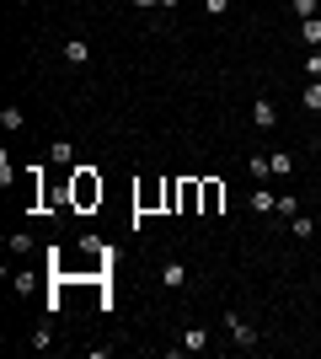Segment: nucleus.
Segmentation results:
<instances>
[{
    "label": "nucleus",
    "instance_id": "nucleus-11",
    "mask_svg": "<svg viewBox=\"0 0 321 359\" xmlns=\"http://www.w3.org/2000/svg\"><path fill=\"white\" fill-rule=\"evenodd\" d=\"M290 231L300 241H311V236H316V220H311V215H290Z\"/></svg>",
    "mask_w": 321,
    "mask_h": 359
},
{
    "label": "nucleus",
    "instance_id": "nucleus-8",
    "mask_svg": "<svg viewBox=\"0 0 321 359\" xmlns=\"http://www.w3.org/2000/svg\"><path fill=\"white\" fill-rule=\"evenodd\" d=\"M187 285V269L171 257V263H161V290H183Z\"/></svg>",
    "mask_w": 321,
    "mask_h": 359
},
{
    "label": "nucleus",
    "instance_id": "nucleus-19",
    "mask_svg": "<svg viewBox=\"0 0 321 359\" xmlns=\"http://www.w3.org/2000/svg\"><path fill=\"white\" fill-rule=\"evenodd\" d=\"M22 123H27V118H22V107H6V113H0V129H22Z\"/></svg>",
    "mask_w": 321,
    "mask_h": 359
},
{
    "label": "nucleus",
    "instance_id": "nucleus-21",
    "mask_svg": "<svg viewBox=\"0 0 321 359\" xmlns=\"http://www.w3.org/2000/svg\"><path fill=\"white\" fill-rule=\"evenodd\" d=\"M204 11H209V16H225V11H230V0H204Z\"/></svg>",
    "mask_w": 321,
    "mask_h": 359
},
{
    "label": "nucleus",
    "instance_id": "nucleus-14",
    "mask_svg": "<svg viewBox=\"0 0 321 359\" xmlns=\"http://www.w3.org/2000/svg\"><path fill=\"white\" fill-rule=\"evenodd\" d=\"M294 22H306V16H321V0H290Z\"/></svg>",
    "mask_w": 321,
    "mask_h": 359
},
{
    "label": "nucleus",
    "instance_id": "nucleus-23",
    "mask_svg": "<svg viewBox=\"0 0 321 359\" xmlns=\"http://www.w3.org/2000/svg\"><path fill=\"white\" fill-rule=\"evenodd\" d=\"M177 6H183V0H161V11H177Z\"/></svg>",
    "mask_w": 321,
    "mask_h": 359
},
{
    "label": "nucleus",
    "instance_id": "nucleus-1",
    "mask_svg": "<svg viewBox=\"0 0 321 359\" xmlns=\"http://www.w3.org/2000/svg\"><path fill=\"white\" fill-rule=\"evenodd\" d=\"M70 188H76V204H80V210L102 198V177H97L92 166H76V172H70Z\"/></svg>",
    "mask_w": 321,
    "mask_h": 359
},
{
    "label": "nucleus",
    "instance_id": "nucleus-16",
    "mask_svg": "<svg viewBox=\"0 0 321 359\" xmlns=\"http://www.w3.org/2000/svg\"><path fill=\"white\" fill-rule=\"evenodd\" d=\"M76 161V145H70V140H59V145H54V166H70Z\"/></svg>",
    "mask_w": 321,
    "mask_h": 359
},
{
    "label": "nucleus",
    "instance_id": "nucleus-7",
    "mask_svg": "<svg viewBox=\"0 0 321 359\" xmlns=\"http://www.w3.org/2000/svg\"><path fill=\"white\" fill-rule=\"evenodd\" d=\"M177 348H183V354H204V348H209V332H204V327H183Z\"/></svg>",
    "mask_w": 321,
    "mask_h": 359
},
{
    "label": "nucleus",
    "instance_id": "nucleus-3",
    "mask_svg": "<svg viewBox=\"0 0 321 359\" xmlns=\"http://www.w3.org/2000/svg\"><path fill=\"white\" fill-rule=\"evenodd\" d=\"M59 60H64V65H76V70H80V65L92 60V43H86V38H64V43H59Z\"/></svg>",
    "mask_w": 321,
    "mask_h": 359
},
{
    "label": "nucleus",
    "instance_id": "nucleus-4",
    "mask_svg": "<svg viewBox=\"0 0 321 359\" xmlns=\"http://www.w3.org/2000/svg\"><path fill=\"white\" fill-rule=\"evenodd\" d=\"M220 204H225V182H220V177H204V204H199V215H220Z\"/></svg>",
    "mask_w": 321,
    "mask_h": 359
},
{
    "label": "nucleus",
    "instance_id": "nucleus-18",
    "mask_svg": "<svg viewBox=\"0 0 321 359\" xmlns=\"http://www.w3.org/2000/svg\"><path fill=\"white\" fill-rule=\"evenodd\" d=\"M306 81H321V48H311V54H306Z\"/></svg>",
    "mask_w": 321,
    "mask_h": 359
},
{
    "label": "nucleus",
    "instance_id": "nucleus-6",
    "mask_svg": "<svg viewBox=\"0 0 321 359\" xmlns=\"http://www.w3.org/2000/svg\"><path fill=\"white\" fill-rule=\"evenodd\" d=\"M246 210H252V215H278V194H268V188L257 182V188H252V198H246Z\"/></svg>",
    "mask_w": 321,
    "mask_h": 359
},
{
    "label": "nucleus",
    "instance_id": "nucleus-10",
    "mask_svg": "<svg viewBox=\"0 0 321 359\" xmlns=\"http://www.w3.org/2000/svg\"><path fill=\"white\" fill-rule=\"evenodd\" d=\"M268 166H273V177H290V172H294V156H290V150H273Z\"/></svg>",
    "mask_w": 321,
    "mask_h": 359
},
{
    "label": "nucleus",
    "instance_id": "nucleus-22",
    "mask_svg": "<svg viewBox=\"0 0 321 359\" xmlns=\"http://www.w3.org/2000/svg\"><path fill=\"white\" fill-rule=\"evenodd\" d=\"M139 11H161V0H134Z\"/></svg>",
    "mask_w": 321,
    "mask_h": 359
},
{
    "label": "nucleus",
    "instance_id": "nucleus-20",
    "mask_svg": "<svg viewBox=\"0 0 321 359\" xmlns=\"http://www.w3.org/2000/svg\"><path fill=\"white\" fill-rule=\"evenodd\" d=\"M278 215H300V198H294V194H278Z\"/></svg>",
    "mask_w": 321,
    "mask_h": 359
},
{
    "label": "nucleus",
    "instance_id": "nucleus-17",
    "mask_svg": "<svg viewBox=\"0 0 321 359\" xmlns=\"http://www.w3.org/2000/svg\"><path fill=\"white\" fill-rule=\"evenodd\" d=\"M11 252H16V257L32 252V236H27V231H11Z\"/></svg>",
    "mask_w": 321,
    "mask_h": 359
},
{
    "label": "nucleus",
    "instance_id": "nucleus-5",
    "mask_svg": "<svg viewBox=\"0 0 321 359\" xmlns=\"http://www.w3.org/2000/svg\"><path fill=\"white\" fill-rule=\"evenodd\" d=\"M252 123H257V129H278V107H273V97H257V102H252Z\"/></svg>",
    "mask_w": 321,
    "mask_h": 359
},
{
    "label": "nucleus",
    "instance_id": "nucleus-2",
    "mask_svg": "<svg viewBox=\"0 0 321 359\" xmlns=\"http://www.w3.org/2000/svg\"><path fill=\"white\" fill-rule=\"evenodd\" d=\"M225 332H230V344H236V348H257L262 344V332L252 327L241 311H225Z\"/></svg>",
    "mask_w": 321,
    "mask_h": 359
},
{
    "label": "nucleus",
    "instance_id": "nucleus-9",
    "mask_svg": "<svg viewBox=\"0 0 321 359\" xmlns=\"http://www.w3.org/2000/svg\"><path fill=\"white\" fill-rule=\"evenodd\" d=\"M27 348H32V354L54 348V327H48V322H38V327H32V338H27Z\"/></svg>",
    "mask_w": 321,
    "mask_h": 359
},
{
    "label": "nucleus",
    "instance_id": "nucleus-13",
    "mask_svg": "<svg viewBox=\"0 0 321 359\" xmlns=\"http://www.w3.org/2000/svg\"><path fill=\"white\" fill-rule=\"evenodd\" d=\"M246 172H252L257 182H268V177H273V166H268V156H246Z\"/></svg>",
    "mask_w": 321,
    "mask_h": 359
},
{
    "label": "nucleus",
    "instance_id": "nucleus-15",
    "mask_svg": "<svg viewBox=\"0 0 321 359\" xmlns=\"http://www.w3.org/2000/svg\"><path fill=\"white\" fill-rule=\"evenodd\" d=\"M300 102H306V113H321V81H311V86L300 91Z\"/></svg>",
    "mask_w": 321,
    "mask_h": 359
},
{
    "label": "nucleus",
    "instance_id": "nucleus-12",
    "mask_svg": "<svg viewBox=\"0 0 321 359\" xmlns=\"http://www.w3.org/2000/svg\"><path fill=\"white\" fill-rule=\"evenodd\" d=\"M300 43H311V48L321 43V16H306V22H300Z\"/></svg>",
    "mask_w": 321,
    "mask_h": 359
}]
</instances>
